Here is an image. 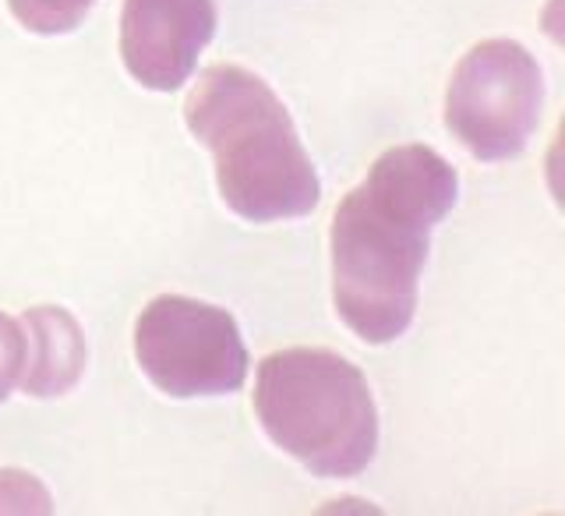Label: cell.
Returning a JSON list of instances; mask_svg holds the SVG:
<instances>
[{
  "label": "cell",
  "mask_w": 565,
  "mask_h": 516,
  "mask_svg": "<svg viewBox=\"0 0 565 516\" xmlns=\"http://www.w3.org/2000/svg\"><path fill=\"white\" fill-rule=\"evenodd\" d=\"M25 329V371L22 389L29 397H64L85 371V336L64 308H29Z\"/></svg>",
  "instance_id": "obj_7"
},
{
  "label": "cell",
  "mask_w": 565,
  "mask_h": 516,
  "mask_svg": "<svg viewBox=\"0 0 565 516\" xmlns=\"http://www.w3.org/2000/svg\"><path fill=\"white\" fill-rule=\"evenodd\" d=\"M191 135L216 159L223 202L252 223L308 217L318 206V173L279 96L237 64L202 71L184 103Z\"/></svg>",
  "instance_id": "obj_2"
},
{
  "label": "cell",
  "mask_w": 565,
  "mask_h": 516,
  "mask_svg": "<svg viewBox=\"0 0 565 516\" xmlns=\"http://www.w3.org/2000/svg\"><path fill=\"white\" fill-rule=\"evenodd\" d=\"M456 170L428 146L375 159L332 217V301L353 336L393 344L417 312L431 230L456 206Z\"/></svg>",
  "instance_id": "obj_1"
},
{
  "label": "cell",
  "mask_w": 565,
  "mask_h": 516,
  "mask_svg": "<svg viewBox=\"0 0 565 516\" xmlns=\"http://www.w3.org/2000/svg\"><path fill=\"white\" fill-rule=\"evenodd\" d=\"M93 4L96 0H8L18 22L40 35L75 32L85 22V14L93 11Z\"/></svg>",
  "instance_id": "obj_8"
},
{
  "label": "cell",
  "mask_w": 565,
  "mask_h": 516,
  "mask_svg": "<svg viewBox=\"0 0 565 516\" xmlns=\"http://www.w3.org/2000/svg\"><path fill=\"white\" fill-rule=\"evenodd\" d=\"M135 358L152 386L177 400L234 393L247 376V350L234 318L177 294L141 308Z\"/></svg>",
  "instance_id": "obj_5"
},
{
  "label": "cell",
  "mask_w": 565,
  "mask_h": 516,
  "mask_svg": "<svg viewBox=\"0 0 565 516\" xmlns=\"http://www.w3.org/2000/svg\"><path fill=\"white\" fill-rule=\"evenodd\" d=\"M50 495L29 474L0 471V513H50Z\"/></svg>",
  "instance_id": "obj_10"
},
{
  "label": "cell",
  "mask_w": 565,
  "mask_h": 516,
  "mask_svg": "<svg viewBox=\"0 0 565 516\" xmlns=\"http://www.w3.org/2000/svg\"><path fill=\"white\" fill-rule=\"evenodd\" d=\"M216 32V0H124L120 57L156 93L181 88Z\"/></svg>",
  "instance_id": "obj_6"
},
{
  "label": "cell",
  "mask_w": 565,
  "mask_h": 516,
  "mask_svg": "<svg viewBox=\"0 0 565 516\" xmlns=\"http://www.w3.org/2000/svg\"><path fill=\"white\" fill-rule=\"evenodd\" d=\"M265 435L318 477H358L379 450V411L347 358L294 347L265 358L255 386Z\"/></svg>",
  "instance_id": "obj_3"
},
{
  "label": "cell",
  "mask_w": 565,
  "mask_h": 516,
  "mask_svg": "<svg viewBox=\"0 0 565 516\" xmlns=\"http://www.w3.org/2000/svg\"><path fill=\"white\" fill-rule=\"evenodd\" d=\"M25 371V329L11 315L0 312V403L22 382Z\"/></svg>",
  "instance_id": "obj_9"
},
{
  "label": "cell",
  "mask_w": 565,
  "mask_h": 516,
  "mask_svg": "<svg viewBox=\"0 0 565 516\" xmlns=\"http://www.w3.org/2000/svg\"><path fill=\"white\" fill-rule=\"evenodd\" d=\"M544 82L526 46L512 40L477 43L456 64L446 88V128L484 164L526 149L541 124Z\"/></svg>",
  "instance_id": "obj_4"
}]
</instances>
